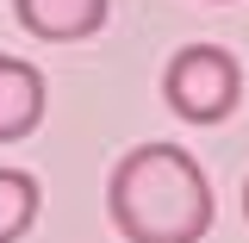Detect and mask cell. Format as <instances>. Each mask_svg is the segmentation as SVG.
I'll return each mask as SVG.
<instances>
[{
  "label": "cell",
  "instance_id": "4",
  "mask_svg": "<svg viewBox=\"0 0 249 243\" xmlns=\"http://www.w3.org/2000/svg\"><path fill=\"white\" fill-rule=\"evenodd\" d=\"M44 125V75L19 56H0V144H19Z\"/></svg>",
  "mask_w": 249,
  "mask_h": 243
},
{
  "label": "cell",
  "instance_id": "5",
  "mask_svg": "<svg viewBox=\"0 0 249 243\" xmlns=\"http://www.w3.org/2000/svg\"><path fill=\"white\" fill-rule=\"evenodd\" d=\"M37 206H44V193L31 181L25 168H0V243H19L37 224Z\"/></svg>",
  "mask_w": 249,
  "mask_h": 243
},
{
  "label": "cell",
  "instance_id": "3",
  "mask_svg": "<svg viewBox=\"0 0 249 243\" xmlns=\"http://www.w3.org/2000/svg\"><path fill=\"white\" fill-rule=\"evenodd\" d=\"M19 25L31 37H50V44H75V37H93L106 25L112 0H13Z\"/></svg>",
  "mask_w": 249,
  "mask_h": 243
},
{
  "label": "cell",
  "instance_id": "1",
  "mask_svg": "<svg viewBox=\"0 0 249 243\" xmlns=\"http://www.w3.org/2000/svg\"><path fill=\"white\" fill-rule=\"evenodd\" d=\"M106 212L124 243H199L212 231V181L175 144H137L112 162Z\"/></svg>",
  "mask_w": 249,
  "mask_h": 243
},
{
  "label": "cell",
  "instance_id": "6",
  "mask_svg": "<svg viewBox=\"0 0 249 243\" xmlns=\"http://www.w3.org/2000/svg\"><path fill=\"white\" fill-rule=\"evenodd\" d=\"M243 218H249V181H243Z\"/></svg>",
  "mask_w": 249,
  "mask_h": 243
},
{
  "label": "cell",
  "instance_id": "2",
  "mask_svg": "<svg viewBox=\"0 0 249 243\" xmlns=\"http://www.w3.org/2000/svg\"><path fill=\"white\" fill-rule=\"evenodd\" d=\"M162 100L187 125H218L243 100V69L224 44H187V50H175L168 75H162Z\"/></svg>",
  "mask_w": 249,
  "mask_h": 243
}]
</instances>
